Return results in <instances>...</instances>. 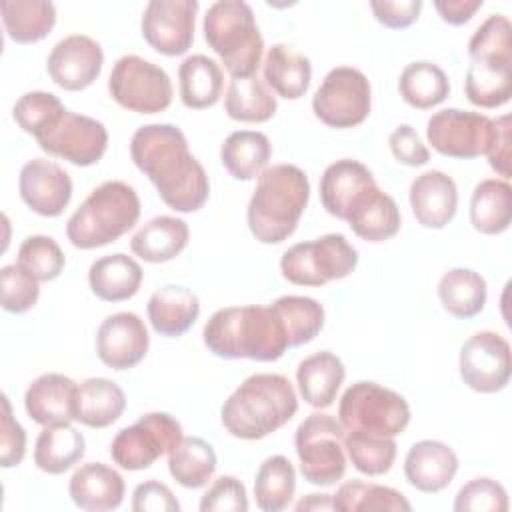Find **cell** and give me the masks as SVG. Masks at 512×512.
I'll use <instances>...</instances> for the list:
<instances>
[{
  "instance_id": "6da1fadb",
  "label": "cell",
  "mask_w": 512,
  "mask_h": 512,
  "mask_svg": "<svg viewBox=\"0 0 512 512\" xmlns=\"http://www.w3.org/2000/svg\"><path fill=\"white\" fill-rule=\"evenodd\" d=\"M130 156L168 208L190 214L206 204L210 196L208 174L190 152L188 140L178 126H140L132 134Z\"/></svg>"
},
{
  "instance_id": "7a4b0ae2",
  "label": "cell",
  "mask_w": 512,
  "mask_h": 512,
  "mask_svg": "<svg viewBox=\"0 0 512 512\" xmlns=\"http://www.w3.org/2000/svg\"><path fill=\"white\" fill-rule=\"evenodd\" d=\"M206 348L226 360H278L288 344V334L274 306H228L216 310L204 324Z\"/></svg>"
},
{
  "instance_id": "3957f363",
  "label": "cell",
  "mask_w": 512,
  "mask_h": 512,
  "mask_svg": "<svg viewBox=\"0 0 512 512\" xmlns=\"http://www.w3.org/2000/svg\"><path fill=\"white\" fill-rule=\"evenodd\" d=\"M298 412V396L282 374L248 376L222 404L220 420L226 432L240 440H262L288 424Z\"/></svg>"
},
{
  "instance_id": "277c9868",
  "label": "cell",
  "mask_w": 512,
  "mask_h": 512,
  "mask_svg": "<svg viewBox=\"0 0 512 512\" xmlns=\"http://www.w3.org/2000/svg\"><path fill=\"white\" fill-rule=\"evenodd\" d=\"M310 200V182L294 164L262 170L246 208L252 236L262 244H280L294 234Z\"/></svg>"
},
{
  "instance_id": "5b68a950",
  "label": "cell",
  "mask_w": 512,
  "mask_h": 512,
  "mask_svg": "<svg viewBox=\"0 0 512 512\" xmlns=\"http://www.w3.org/2000/svg\"><path fill=\"white\" fill-rule=\"evenodd\" d=\"M140 210V198L130 184L106 180L68 218L66 236L80 250L106 246L136 226Z\"/></svg>"
},
{
  "instance_id": "8992f818",
  "label": "cell",
  "mask_w": 512,
  "mask_h": 512,
  "mask_svg": "<svg viewBox=\"0 0 512 512\" xmlns=\"http://www.w3.org/2000/svg\"><path fill=\"white\" fill-rule=\"evenodd\" d=\"M202 30L208 46L218 54L232 78L256 76L262 64L264 40L256 24L254 10L248 2H214L206 10Z\"/></svg>"
},
{
  "instance_id": "52a82bcc",
  "label": "cell",
  "mask_w": 512,
  "mask_h": 512,
  "mask_svg": "<svg viewBox=\"0 0 512 512\" xmlns=\"http://www.w3.org/2000/svg\"><path fill=\"white\" fill-rule=\"evenodd\" d=\"M338 420L344 432H368L394 438L410 424V406L402 394L378 382L360 380L342 394Z\"/></svg>"
},
{
  "instance_id": "ba28073f",
  "label": "cell",
  "mask_w": 512,
  "mask_h": 512,
  "mask_svg": "<svg viewBox=\"0 0 512 512\" xmlns=\"http://www.w3.org/2000/svg\"><path fill=\"white\" fill-rule=\"evenodd\" d=\"M344 428L324 412H312L296 428L294 446L300 474L314 486H334L346 474Z\"/></svg>"
},
{
  "instance_id": "9c48e42d",
  "label": "cell",
  "mask_w": 512,
  "mask_h": 512,
  "mask_svg": "<svg viewBox=\"0 0 512 512\" xmlns=\"http://www.w3.org/2000/svg\"><path fill=\"white\" fill-rule=\"evenodd\" d=\"M356 264V248L344 234L332 232L316 240L290 246L280 258V272L290 284L316 288L350 276Z\"/></svg>"
},
{
  "instance_id": "30bf717a",
  "label": "cell",
  "mask_w": 512,
  "mask_h": 512,
  "mask_svg": "<svg viewBox=\"0 0 512 512\" xmlns=\"http://www.w3.org/2000/svg\"><path fill=\"white\" fill-rule=\"evenodd\" d=\"M112 100L136 114H158L172 104L174 88L168 72L136 54L116 60L108 78Z\"/></svg>"
},
{
  "instance_id": "8fae6325",
  "label": "cell",
  "mask_w": 512,
  "mask_h": 512,
  "mask_svg": "<svg viewBox=\"0 0 512 512\" xmlns=\"http://www.w3.org/2000/svg\"><path fill=\"white\" fill-rule=\"evenodd\" d=\"M184 438L182 424L168 412H146L132 426L122 428L110 444L112 462L122 470L150 468Z\"/></svg>"
},
{
  "instance_id": "7c38bea8",
  "label": "cell",
  "mask_w": 512,
  "mask_h": 512,
  "mask_svg": "<svg viewBox=\"0 0 512 512\" xmlns=\"http://www.w3.org/2000/svg\"><path fill=\"white\" fill-rule=\"evenodd\" d=\"M372 106V88L366 74L352 66L332 68L312 96L314 116L336 130L360 126Z\"/></svg>"
},
{
  "instance_id": "4fadbf2b",
  "label": "cell",
  "mask_w": 512,
  "mask_h": 512,
  "mask_svg": "<svg viewBox=\"0 0 512 512\" xmlns=\"http://www.w3.org/2000/svg\"><path fill=\"white\" fill-rule=\"evenodd\" d=\"M38 146L50 156L62 158L74 166L96 164L108 148L106 126L90 116L70 110L60 112L38 136Z\"/></svg>"
},
{
  "instance_id": "5bb4252c",
  "label": "cell",
  "mask_w": 512,
  "mask_h": 512,
  "mask_svg": "<svg viewBox=\"0 0 512 512\" xmlns=\"http://www.w3.org/2000/svg\"><path fill=\"white\" fill-rule=\"evenodd\" d=\"M458 368L462 382L480 394H494L508 386L512 356L508 340L492 330L472 334L460 348Z\"/></svg>"
},
{
  "instance_id": "9a60e30c",
  "label": "cell",
  "mask_w": 512,
  "mask_h": 512,
  "mask_svg": "<svg viewBox=\"0 0 512 512\" xmlns=\"http://www.w3.org/2000/svg\"><path fill=\"white\" fill-rule=\"evenodd\" d=\"M492 118L472 110L444 108L434 112L426 124L428 144L442 156L474 160L486 152Z\"/></svg>"
},
{
  "instance_id": "2e32d148",
  "label": "cell",
  "mask_w": 512,
  "mask_h": 512,
  "mask_svg": "<svg viewBox=\"0 0 512 512\" xmlns=\"http://www.w3.org/2000/svg\"><path fill=\"white\" fill-rule=\"evenodd\" d=\"M196 0H150L142 12V38L164 56H180L194 42Z\"/></svg>"
},
{
  "instance_id": "e0dca14e",
  "label": "cell",
  "mask_w": 512,
  "mask_h": 512,
  "mask_svg": "<svg viewBox=\"0 0 512 512\" xmlns=\"http://www.w3.org/2000/svg\"><path fill=\"white\" fill-rule=\"evenodd\" d=\"M102 46L86 34H70L54 44L46 60L50 80L68 90L78 92L96 82L102 72Z\"/></svg>"
},
{
  "instance_id": "ac0fdd59",
  "label": "cell",
  "mask_w": 512,
  "mask_h": 512,
  "mask_svg": "<svg viewBox=\"0 0 512 512\" xmlns=\"http://www.w3.org/2000/svg\"><path fill=\"white\" fill-rule=\"evenodd\" d=\"M150 346L144 320L134 312H116L102 320L96 332V354L112 370L138 366Z\"/></svg>"
},
{
  "instance_id": "d6986e66",
  "label": "cell",
  "mask_w": 512,
  "mask_h": 512,
  "mask_svg": "<svg viewBox=\"0 0 512 512\" xmlns=\"http://www.w3.org/2000/svg\"><path fill=\"white\" fill-rule=\"evenodd\" d=\"M18 192L22 202L32 212L46 218H56L70 204L72 178L56 162L32 158L20 170Z\"/></svg>"
},
{
  "instance_id": "ffe728a7",
  "label": "cell",
  "mask_w": 512,
  "mask_h": 512,
  "mask_svg": "<svg viewBox=\"0 0 512 512\" xmlns=\"http://www.w3.org/2000/svg\"><path fill=\"white\" fill-rule=\"evenodd\" d=\"M410 208L418 224L440 230L452 222L458 210L456 182L442 170H428L410 184Z\"/></svg>"
},
{
  "instance_id": "44dd1931",
  "label": "cell",
  "mask_w": 512,
  "mask_h": 512,
  "mask_svg": "<svg viewBox=\"0 0 512 512\" xmlns=\"http://www.w3.org/2000/svg\"><path fill=\"white\" fill-rule=\"evenodd\" d=\"M78 384L64 374L46 372L32 380L24 394L26 414L40 426L76 420Z\"/></svg>"
},
{
  "instance_id": "7402d4cb",
  "label": "cell",
  "mask_w": 512,
  "mask_h": 512,
  "mask_svg": "<svg viewBox=\"0 0 512 512\" xmlns=\"http://www.w3.org/2000/svg\"><path fill=\"white\" fill-rule=\"evenodd\" d=\"M458 472L456 452L440 440H420L404 458V476L420 492L436 494L448 488Z\"/></svg>"
},
{
  "instance_id": "603a6c76",
  "label": "cell",
  "mask_w": 512,
  "mask_h": 512,
  "mask_svg": "<svg viewBox=\"0 0 512 512\" xmlns=\"http://www.w3.org/2000/svg\"><path fill=\"white\" fill-rule=\"evenodd\" d=\"M374 184L376 180L368 166L342 158L326 166L320 178V202L330 216L346 220L354 202Z\"/></svg>"
},
{
  "instance_id": "cb8c5ba5",
  "label": "cell",
  "mask_w": 512,
  "mask_h": 512,
  "mask_svg": "<svg viewBox=\"0 0 512 512\" xmlns=\"http://www.w3.org/2000/svg\"><path fill=\"white\" fill-rule=\"evenodd\" d=\"M124 478L118 470L102 462H88L74 470L68 482L72 502L86 512L116 510L124 500Z\"/></svg>"
},
{
  "instance_id": "d4e9b609",
  "label": "cell",
  "mask_w": 512,
  "mask_h": 512,
  "mask_svg": "<svg viewBox=\"0 0 512 512\" xmlns=\"http://www.w3.org/2000/svg\"><path fill=\"white\" fill-rule=\"evenodd\" d=\"M344 222L358 238L378 244L398 234L402 216L394 198L374 184L354 202Z\"/></svg>"
},
{
  "instance_id": "484cf974",
  "label": "cell",
  "mask_w": 512,
  "mask_h": 512,
  "mask_svg": "<svg viewBox=\"0 0 512 512\" xmlns=\"http://www.w3.org/2000/svg\"><path fill=\"white\" fill-rule=\"evenodd\" d=\"M344 378V362L328 350L306 356L296 368V384L302 400L318 410L334 404Z\"/></svg>"
},
{
  "instance_id": "4316f807",
  "label": "cell",
  "mask_w": 512,
  "mask_h": 512,
  "mask_svg": "<svg viewBox=\"0 0 512 512\" xmlns=\"http://www.w3.org/2000/svg\"><path fill=\"white\" fill-rule=\"evenodd\" d=\"M146 312L156 334L174 338L194 326L200 316V300L192 290L168 284L152 292Z\"/></svg>"
},
{
  "instance_id": "83f0119b",
  "label": "cell",
  "mask_w": 512,
  "mask_h": 512,
  "mask_svg": "<svg viewBox=\"0 0 512 512\" xmlns=\"http://www.w3.org/2000/svg\"><path fill=\"white\" fill-rule=\"evenodd\" d=\"M142 278V266L124 252L102 256L88 268L90 290L104 302L130 300L140 290Z\"/></svg>"
},
{
  "instance_id": "f1b7e54d",
  "label": "cell",
  "mask_w": 512,
  "mask_h": 512,
  "mask_svg": "<svg viewBox=\"0 0 512 512\" xmlns=\"http://www.w3.org/2000/svg\"><path fill=\"white\" fill-rule=\"evenodd\" d=\"M190 240V228L176 216H154L130 240V250L150 264L176 258Z\"/></svg>"
},
{
  "instance_id": "f546056e",
  "label": "cell",
  "mask_w": 512,
  "mask_h": 512,
  "mask_svg": "<svg viewBox=\"0 0 512 512\" xmlns=\"http://www.w3.org/2000/svg\"><path fill=\"white\" fill-rule=\"evenodd\" d=\"M264 80L280 98L298 100L310 88V58L288 44H274L264 58Z\"/></svg>"
},
{
  "instance_id": "4dcf8cb0",
  "label": "cell",
  "mask_w": 512,
  "mask_h": 512,
  "mask_svg": "<svg viewBox=\"0 0 512 512\" xmlns=\"http://www.w3.org/2000/svg\"><path fill=\"white\" fill-rule=\"evenodd\" d=\"M86 454V440L70 422L48 424L36 438L34 464L46 474H64Z\"/></svg>"
},
{
  "instance_id": "1f68e13d",
  "label": "cell",
  "mask_w": 512,
  "mask_h": 512,
  "mask_svg": "<svg viewBox=\"0 0 512 512\" xmlns=\"http://www.w3.org/2000/svg\"><path fill=\"white\" fill-rule=\"evenodd\" d=\"M272 144L264 132L236 130L220 146V162L236 180H254L268 168Z\"/></svg>"
},
{
  "instance_id": "d6a6232c",
  "label": "cell",
  "mask_w": 512,
  "mask_h": 512,
  "mask_svg": "<svg viewBox=\"0 0 512 512\" xmlns=\"http://www.w3.org/2000/svg\"><path fill=\"white\" fill-rule=\"evenodd\" d=\"M178 82L182 104L190 110H204L212 108L220 100L224 72L216 60L204 54H192L182 60L178 68Z\"/></svg>"
},
{
  "instance_id": "836d02e7",
  "label": "cell",
  "mask_w": 512,
  "mask_h": 512,
  "mask_svg": "<svg viewBox=\"0 0 512 512\" xmlns=\"http://www.w3.org/2000/svg\"><path fill=\"white\" fill-rule=\"evenodd\" d=\"M126 410L124 390L108 378H86L78 384L76 420L88 428H106Z\"/></svg>"
},
{
  "instance_id": "e575fe53",
  "label": "cell",
  "mask_w": 512,
  "mask_h": 512,
  "mask_svg": "<svg viewBox=\"0 0 512 512\" xmlns=\"http://www.w3.org/2000/svg\"><path fill=\"white\" fill-rule=\"evenodd\" d=\"M512 222V186L502 178L476 184L470 198V224L480 234H502Z\"/></svg>"
},
{
  "instance_id": "d590c367",
  "label": "cell",
  "mask_w": 512,
  "mask_h": 512,
  "mask_svg": "<svg viewBox=\"0 0 512 512\" xmlns=\"http://www.w3.org/2000/svg\"><path fill=\"white\" fill-rule=\"evenodd\" d=\"M0 14L8 38L18 44L44 40L56 24V6L48 0H4Z\"/></svg>"
},
{
  "instance_id": "8d00e7d4",
  "label": "cell",
  "mask_w": 512,
  "mask_h": 512,
  "mask_svg": "<svg viewBox=\"0 0 512 512\" xmlns=\"http://www.w3.org/2000/svg\"><path fill=\"white\" fill-rule=\"evenodd\" d=\"M438 298L450 316L468 320L484 310L488 286L476 270L452 268L438 282Z\"/></svg>"
},
{
  "instance_id": "74e56055",
  "label": "cell",
  "mask_w": 512,
  "mask_h": 512,
  "mask_svg": "<svg viewBox=\"0 0 512 512\" xmlns=\"http://www.w3.org/2000/svg\"><path fill=\"white\" fill-rule=\"evenodd\" d=\"M218 466L216 452L210 442L200 436H184L178 446L168 452V472L184 488L196 490L206 486Z\"/></svg>"
},
{
  "instance_id": "f35d334b",
  "label": "cell",
  "mask_w": 512,
  "mask_h": 512,
  "mask_svg": "<svg viewBox=\"0 0 512 512\" xmlns=\"http://www.w3.org/2000/svg\"><path fill=\"white\" fill-rule=\"evenodd\" d=\"M398 92L408 106L416 110H430L450 96V80L438 64L430 60H416L402 70L398 78Z\"/></svg>"
},
{
  "instance_id": "ab89813d",
  "label": "cell",
  "mask_w": 512,
  "mask_h": 512,
  "mask_svg": "<svg viewBox=\"0 0 512 512\" xmlns=\"http://www.w3.org/2000/svg\"><path fill=\"white\" fill-rule=\"evenodd\" d=\"M224 110L236 122L262 124L276 114L278 102L258 76L232 78L224 96Z\"/></svg>"
},
{
  "instance_id": "60d3db41",
  "label": "cell",
  "mask_w": 512,
  "mask_h": 512,
  "mask_svg": "<svg viewBox=\"0 0 512 512\" xmlns=\"http://www.w3.org/2000/svg\"><path fill=\"white\" fill-rule=\"evenodd\" d=\"M296 492V470L292 462L274 454L268 456L254 478V498L256 506L264 512H280L290 506Z\"/></svg>"
},
{
  "instance_id": "b9f144b4",
  "label": "cell",
  "mask_w": 512,
  "mask_h": 512,
  "mask_svg": "<svg viewBox=\"0 0 512 512\" xmlns=\"http://www.w3.org/2000/svg\"><path fill=\"white\" fill-rule=\"evenodd\" d=\"M332 508L338 512H408L412 510V504L402 492L390 486L364 480H348L338 486L336 494H332Z\"/></svg>"
},
{
  "instance_id": "7bdbcfd3",
  "label": "cell",
  "mask_w": 512,
  "mask_h": 512,
  "mask_svg": "<svg viewBox=\"0 0 512 512\" xmlns=\"http://www.w3.org/2000/svg\"><path fill=\"white\" fill-rule=\"evenodd\" d=\"M466 98L478 108H500L512 96V66L470 62L464 78Z\"/></svg>"
},
{
  "instance_id": "ee69618b",
  "label": "cell",
  "mask_w": 512,
  "mask_h": 512,
  "mask_svg": "<svg viewBox=\"0 0 512 512\" xmlns=\"http://www.w3.org/2000/svg\"><path fill=\"white\" fill-rule=\"evenodd\" d=\"M272 306L284 322L290 348L312 342L324 328V308L310 296H280Z\"/></svg>"
},
{
  "instance_id": "f6af8a7d",
  "label": "cell",
  "mask_w": 512,
  "mask_h": 512,
  "mask_svg": "<svg viewBox=\"0 0 512 512\" xmlns=\"http://www.w3.org/2000/svg\"><path fill=\"white\" fill-rule=\"evenodd\" d=\"M344 450L352 466L366 476L386 474L396 460V440L368 432H346Z\"/></svg>"
},
{
  "instance_id": "bcb514c9",
  "label": "cell",
  "mask_w": 512,
  "mask_h": 512,
  "mask_svg": "<svg viewBox=\"0 0 512 512\" xmlns=\"http://www.w3.org/2000/svg\"><path fill=\"white\" fill-rule=\"evenodd\" d=\"M470 62L512 66V26L504 14H490L468 42Z\"/></svg>"
},
{
  "instance_id": "7dc6e473",
  "label": "cell",
  "mask_w": 512,
  "mask_h": 512,
  "mask_svg": "<svg viewBox=\"0 0 512 512\" xmlns=\"http://www.w3.org/2000/svg\"><path fill=\"white\" fill-rule=\"evenodd\" d=\"M16 264L28 270L38 282H50L62 274L66 256L54 238L36 234L20 244Z\"/></svg>"
},
{
  "instance_id": "c3c4849f",
  "label": "cell",
  "mask_w": 512,
  "mask_h": 512,
  "mask_svg": "<svg viewBox=\"0 0 512 512\" xmlns=\"http://www.w3.org/2000/svg\"><path fill=\"white\" fill-rule=\"evenodd\" d=\"M64 104L60 98L52 92L44 90H34L22 94L14 106H12V116L16 124L30 136H38L60 112H64Z\"/></svg>"
},
{
  "instance_id": "681fc988",
  "label": "cell",
  "mask_w": 512,
  "mask_h": 512,
  "mask_svg": "<svg viewBox=\"0 0 512 512\" xmlns=\"http://www.w3.org/2000/svg\"><path fill=\"white\" fill-rule=\"evenodd\" d=\"M2 308L12 314H24L36 306L40 296L38 280L20 264H6L0 270Z\"/></svg>"
},
{
  "instance_id": "f907efd6",
  "label": "cell",
  "mask_w": 512,
  "mask_h": 512,
  "mask_svg": "<svg viewBox=\"0 0 512 512\" xmlns=\"http://www.w3.org/2000/svg\"><path fill=\"white\" fill-rule=\"evenodd\" d=\"M508 506L506 488L500 482L482 476L466 482L458 490L452 508L456 512H506Z\"/></svg>"
},
{
  "instance_id": "816d5d0a",
  "label": "cell",
  "mask_w": 512,
  "mask_h": 512,
  "mask_svg": "<svg viewBox=\"0 0 512 512\" xmlns=\"http://www.w3.org/2000/svg\"><path fill=\"white\" fill-rule=\"evenodd\" d=\"M200 512H246V486L236 476H220L200 498Z\"/></svg>"
},
{
  "instance_id": "f5cc1de1",
  "label": "cell",
  "mask_w": 512,
  "mask_h": 512,
  "mask_svg": "<svg viewBox=\"0 0 512 512\" xmlns=\"http://www.w3.org/2000/svg\"><path fill=\"white\" fill-rule=\"evenodd\" d=\"M26 456V430L14 418L8 396H2V424H0V464L2 468L18 466Z\"/></svg>"
},
{
  "instance_id": "db71d44e",
  "label": "cell",
  "mask_w": 512,
  "mask_h": 512,
  "mask_svg": "<svg viewBox=\"0 0 512 512\" xmlns=\"http://www.w3.org/2000/svg\"><path fill=\"white\" fill-rule=\"evenodd\" d=\"M388 146L398 164L424 166L430 160V150L410 124L396 126L388 136Z\"/></svg>"
},
{
  "instance_id": "11a10c76",
  "label": "cell",
  "mask_w": 512,
  "mask_h": 512,
  "mask_svg": "<svg viewBox=\"0 0 512 512\" xmlns=\"http://www.w3.org/2000/svg\"><path fill=\"white\" fill-rule=\"evenodd\" d=\"M484 156L488 158L490 168L502 176V180L510 178V114H500L492 120L490 140Z\"/></svg>"
},
{
  "instance_id": "9f6ffc18",
  "label": "cell",
  "mask_w": 512,
  "mask_h": 512,
  "mask_svg": "<svg viewBox=\"0 0 512 512\" xmlns=\"http://www.w3.org/2000/svg\"><path fill=\"white\" fill-rule=\"evenodd\" d=\"M132 510L134 512H178L180 502L166 484L158 480H146V482H140L132 492Z\"/></svg>"
},
{
  "instance_id": "6f0895ef",
  "label": "cell",
  "mask_w": 512,
  "mask_h": 512,
  "mask_svg": "<svg viewBox=\"0 0 512 512\" xmlns=\"http://www.w3.org/2000/svg\"><path fill=\"white\" fill-rule=\"evenodd\" d=\"M370 8L382 26L402 30L418 20L422 0H372Z\"/></svg>"
},
{
  "instance_id": "680465c9",
  "label": "cell",
  "mask_w": 512,
  "mask_h": 512,
  "mask_svg": "<svg viewBox=\"0 0 512 512\" xmlns=\"http://www.w3.org/2000/svg\"><path fill=\"white\" fill-rule=\"evenodd\" d=\"M484 6L482 0H436L434 8L450 26H462Z\"/></svg>"
},
{
  "instance_id": "91938a15",
  "label": "cell",
  "mask_w": 512,
  "mask_h": 512,
  "mask_svg": "<svg viewBox=\"0 0 512 512\" xmlns=\"http://www.w3.org/2000/svg\"><path fill=\"white\" fill-rule=\"evenodd\" d=\"M294 508L298 512H302V510H334L332 494H306Z\"/></svg>"
}]
</instances>
